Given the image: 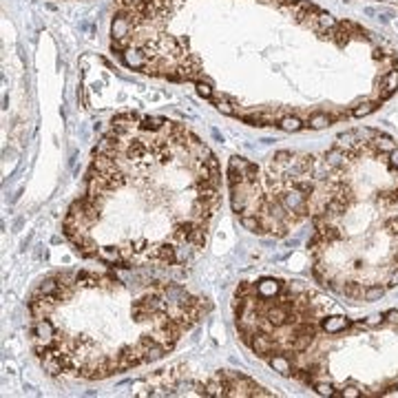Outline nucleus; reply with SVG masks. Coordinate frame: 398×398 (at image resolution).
Here are the masks:
<instances>
[{"mask_svg": "<svg viewBox=\"0 0 398 398\" xmlns=\"http://www.w3.org/2000/svg\"><path fill=\"white\" fill-rule=\"evenodd\" d=\"M378 106H381V100H365V102H358L354 109H352V115L365 117V115H369V113H374Z\"/></svg>", "mask_w": 398, "mask_h": 398, "instance_id": "nucleus-3", "label": "nucleus"}, {"mask_svg": "<svg viewBox=\"0 0 398 398\" xmlns=\"http://www.w3.org/2000/svg\"><path fill=\"white\" fill-rule=\"evenodd\" d=\"M314 389H316V394H321V396H332V394H334V387H332L330 383H314Z\"/></svg>", "mask_w": 398, "mask_h": 398, "instance_id": "nucleus-7", "label": "nucleus"}, {"mask_svg": "<svg viewBox=\"0 0 398 398\" xmlns=\"http://www.w3.org/2000/svg\"><path fill=\"white\" fill-rule=\"evenodd\" d=\"M389 166H391V168H398V148L389 151Z\"/></svg>", "mask_w": 398, "mask_h": 398, "instance_id": "nucleus-10", "label": "nucleus"}, {"mask_svg": "<svg viewBox=\"0 0 398 398\" xmlns=\"http://www.w3.org/2000/svg\"><path fill=\"white\" fill-rule=\"evenodd\" d=\"M383 316L387 323H398V310H389V312H385Z\"/></svg>", "mask_w": 398, "mask_h": 398, "instance_id": "nucleus-9", "label": "nucleus"}, {"mask_svg": "<svg viewBox=\"0 0 398 398\" xmlns=\"http://www.w3.org/2000/svg\"><path fill=\"white\" fill-rule=\"evenodd\" d=\"M387 285H391V288H396V285H398V268H396L394 272H391V277H389Z\"/></svg>", "mask_w": 398, "mask_h": 398, "instance_id": "nucleus-12", "label": "nucleus"}, {"mask_svg": "<svg viewBox=\"0 0 398 398\" xmlns=\"http://www.w3.org/2000/svg\"><path fill=\"white\" fill-rule=\"evenodd\" d=\"M394 389H398V381H396V383H394Z\"/></svg>", "mask_w": 398, "mask_h": 398, "instance_id": "nucleus-13", "label": "nucleus"}, {"mask_svg": "<svg viewBox=\"0 0 398 398\" xmlns=\"http://www.w3.org/2000/svg\"><path fill=\"white\" fill-rule=\"evenodd\" d=\"M321 328L328 332V334H338V332L347 330L350 328V318L345 316H328L321 321Z\"/></svg>", "mask_w": 398, "mask_h": 398, "instance_id": "nucleus-2", "label": "nucleus"}, {"mask_svg": "<svg viewBox=\"0 0 398 398\" xmlns=\"http://www.w3.org/2000/svg\"><path fill=\"white\" fill-rule=\"evenodd\" d=\"M385 294V288H381V285H369V288H365L363 292V301H378Z\"/></svg>", "mask_w": 398, "mask_h": 398, "instance_id": "nucleus-6", "label": "nucleus"}, {"mask_svg": "<svg viewBox=\"0 0 398 398\" xmlns=\"http://www.w3.org/2000/svg\"><path fill=\"white\" fill-rule=\"evenodd\" d=\"M268 363L270 367L279 371L281 376H292V369H294V365H292L290 356L288 354H275V356H268Z\"/></svg>", "mask_w": 398, "mask_h": 398, "instance_id": "nucleus-1", "label": "nucleus"}, {"mask_svg": "<svg viewBox=\"0 0 398 398\" xmlns=\"http://www.w3.org/2000/svg\"><path fill=\"white\" fill-rule=\"evenodd\" d=\"M279 126H281L283 131H301L305 124H303L298 117L288 115V117H281V119H279Z\"/></svg>", "mask_w": 398, "mask_h": 398, "instance_id": "nucleus-5", "label": "nucleus"}, {"mask_svg": "<svg viewBox=\"0 0 398 398\" xmlns=\"http://www.w3.org/2000/svg\"><path fill=\"white\" fill-rule=\"evenodd\" d=\"M341 396H347V398H358V396H361V391H358L356 387H347V389H343V391H341Z\"/></svg>", "mask_w": 398, "mask_h": 398, "instance_id": "nucleus-11", "label": "nucleus"}, {"mask_svg": "<svg viewBox=\"0 0 398 398\" xmlns=\"http://www.w3.org/2000/svg\"><path fill=\"white\" fill-rule=\"evenodd\" d=\"M334 119H336V115H328V113H314V115L308 119V124H305V126H310V129H325V126H330Z\"/></svg>", "mask_w": 398, "mask_h": 398, "instance_id": "nucleus-4", "label": "nucleus"}, {"mask_svg": "<svg viewBox=\"0 0 398 398\" xmlns=\"http://www.w3.org/2000/svg\"><path fill=\"white\" fill-rule=\"evenodd\" d=\"M385 321V316H381V314H371V316H367L365 318V328H376V325H381Z\"/></svg>", "mask_w": 398, "mask_h": 398, "instance_id": "nucleus-8", "label": "nucleus"}]
</instances>
